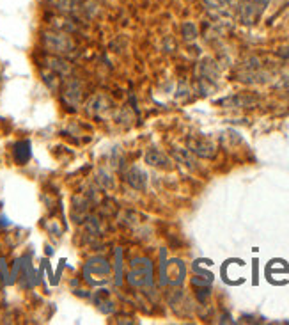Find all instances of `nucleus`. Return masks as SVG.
Segmentation results:
<instances>
[{
  "mask_svg": "<svg viewBox=\"0 0 289 325\" xmlns=\"http://www.w3.org/2000/svg\"><path fill=\"white\" fill-rule=\"evenodd\" d=\"M146 160H147V164L154 165V167H169V158L157 149L149 151V153L146 155Z\"/></svg>",
  "mask_w": 289,
  "mask_h": 325,
  "instance_id": "obj_3",
  "label": "nucleus"
},
{
  "mask_svg": "<svg viewBox=\"0 0 289 325\" xmlns=\"http://www.w3.org/2000/svg\"><path fill=\"white\" fill-rule=\"evenodd\" d=\"M13 155H14V162L20 165H25L27 162L30 160V157H32V149H30V142L29 141H20L14 144V149H13Z\"/></svg>",
  "mask_w": 289,
  "mask_h": 325,
  "instance_id": "obj_2",
  "label": "nucleus"
},
{
  "mask_svg": "<svg viewBox=\"0 0 289 325\" xmlns=\"http://www.w3.org/2000/svg\"><path fill=\"white\" fill-rule=\"evenodd\" d=\"M43 43L53 54H68V52H71L75 48L71 37L62 32H45Z\"/></svg>",
  "mask_w": 289,
  "mask_h": 325,
  "instance_id": "obj_1",
  "label": "nucleus"
}]
</instances>
